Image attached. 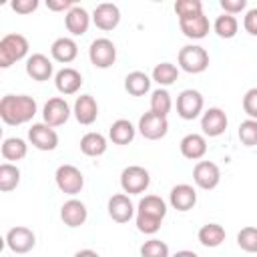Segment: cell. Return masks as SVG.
<instances>
[{"label":"cell","mask_w":257,"mask_h":257,"mask_svg":"<svg viewBox=\"0 0 257 257\" xmlns=\"http://www.w3.org/2000/svg\"><path fill=\"white\" fill-rule=\"evenodd\" d=\"M137 213H147V215H153V217H159V219H165L167 215V205L161 197L157 195H145L141 201H139V211Z\"/></svg>","instance_id":"29"},{"label":"cell","mask_w":257,"mask_h":257,"mask_svg":"<svg viewBox=\"0 0 257 257\" xmlns=\"http://www.w3.org/2000/svg\"><path fill=\"white\" fill-rule=\"evenodd\" d=\"M179 78V70L175 64L171 62H161L153 68V80H157L159 84L167 86V84H173L175 80Z\"/></svg>","instance_id":"33"},{"label":"cell","mask_w":257,"mask_h":257,"mask_svg":"<svg viewBox=\"0 0 257 257\" xmlns=\"http://www.w3.org/2000/svg\"><path fill=\"white\" fill-rule=\"evenodd\" d=\"M243 26L249 34L257 36V8H251L247 14H245V20H243Z\"/></svg>","instance_id":"43"},{"label":"cell","mask_w":257,"mask_h":257,"mask_svg":"<svg viewBox=\"0 0 257 257\" xmlns=\"http://www.w3.org/2000/svg\"><path fill=\"white\" fill-rule=\"evenodd\" d=\"M201 128H203V133L207 137H219V135H223L225 128H227V114L221 108H217V106L205 110L203 116H201Z\"/></svg>","instance_id":"15"},{"label":"cell","mask_w":257,"mask_h":257,"mask_svg":"<svg viewBox=\"0 0 257 257\" xmlns=\"http://www.w3.org/2000/svg\"><path fill=\"white\" fill-rule=\"evenodd\" d=\"M169 201H171L173 209H177V211H189L197 203V191L191 185H185V183L175 185L171 189V193H169Z\"/></svg>","instance_id":"17"},{"label":"cell","mask_w":257,"mask_h":257,"mask_svg":"<svg viewBox=\"0 0 257 257\" xmlns=\"http://www.w3.org/2000/svg\"><path fill=\"white\" fill-rule=\"evenodd\" d=\"M50 52H52V58H54V60L68 64V62H72V60L76 58V54H78V46H76V42H74L72 38L62 36V38H56V40L52 42Z\"/></svg>","instance_id":"23"},{"label":"cell","mask_w":257,"mask_h":257,"mask_svg":"<svg viewBox=\"0 0 257 257\" xmlns=\"http://www.w3.org/2000/svg\"><path fill=\"white\" fill-rule=\"evenodd\" d=\"M72 112H74V116H76V120L80 124H92L96 120V116H98V104H96L94 96L82 94V96L76 98Z\"/></svg>","instance_id":"21"},{"label":"cell","mask_w":257,"mask_h":257,"mask_svg":"<svg viewBox=\"0 0 257 257\" xmlns=\"http://www.w3.org/2000/svg\"><path fill=\"white\" fill-rule=\"evenodd\" d=\"M6 243L10 247V251L14 253H28L30 249H34L36 245V235L28 229V227H12L6 235Z\"/></svg>","instance_id":"12"},{"label":"cell","mask_w":257,"mask_h":257,"mask_svg":"<svg viewBox=\"0 0 257 257\" xmlns=\"http://www.w3.org/2000/svg\"><path fill=\"white\" fill-rule=\"evenodd\" d=\"M193 181L197 183V187L211 191L219 185L221 181V171L213 161H199L193 169Z\"/></svg>","instance_id":"10"},{"label":"cell","mask_w":257,"mask_h":257,"mask_svg":"<svg viewBox=\"0 0 257 257\" xmlns=\"http://www.w3.org/2000/svg\"><path fill=\"white\" fill-rule=\"evenodd\" d=\"M26 74L32 78V80H48L52 76V62L48 60V56L36 52L32 54L28 60H26Z\"/></svg>","instance_id":"19"},{"label":"cell","mask_w":257,"mask_h":257,"mask_svg":"<svg viewBox=\"0 0 257 257\" xmlns=\"http://www.w3.org/2000/svg\"><path fill=\"white\" fill-rule=\"evenodd\" d=\"M36 114V100L28 94H6L0 100V118L6 124H24Z\"/></svg>","instance_id":"1"},{"label":"cell","mask_w":257,"mask_h":257,"mask_svg":"<svg viewBox=\"0 0 257 257\" xmlns=\"http://www.w3.org/2000/svg\"><path fill=\"white\" fill-rule=\"evenodd\" d=\"M161 223H163V219H159V217H153L147 213H137V229L145 235H155L161 229Z\"/></svg>","instance_id":"38"},{"label":"cell","mask_w":257,"mask_h":257,"mask_svg":"<svg viewBox=\"0 0 257 257\" xmlns=\"http://www.w3.org/2000/svg\"><path fill=\"white\" fill-rule=\"evenodd\" d=\"M88 56L96 68H108L116 60V46L108 38H96L88 48Z\"/></svg>","instance_id":"6"},{"label":"cell","mask_w":257,"mask_h":257,"mask_svg":"<svg viewBox=\"0 0 257 257\" xmlns=\"http://www.w3.org/2000/svg\"><path fill=\"white\" fill-rule=\"evenodd\" d=\"M18 183H20V169L10 163H2L0 165V191L8 193V191L16 189Z\"/></svg>","instance_id":"30"},{"label":"cell","mask_w":257,"mask_h":257,"mask_svg":"<svg viewBox=\"0 0 257 257\" xmlns=\"http://www.w3.org/2000/svg\"><path fill=\"white\" fill-rule=\"evenodd\" d=\"M64 22H66V28H68V32H72L74 36H80V34H84V32L88 30V22H90V16H88V12H86L84 8H80V6H74V8H70V10L66 12V16H64Z\"/></svg>","instance_id":"24"},{"label":"cell","mask_w":257,"mask_h":257,"mask_svg":"<svg viewBox=\"0 0 257 257\" xmlns=\"http://www.w3.org/2000/svg\"><path fill=\"white\" fill-rule=\"evenodd\" d=\"M181 153L189 161H199L207 153V141H205V137L203 135H197V133L185 135L181 139Z\"/></svg>","instance_id":"22"},{"label":"cell","mask_w":257,"mask_h":257,"mask_svg":"<svg viewBox=\"0 0 257 257\" xmlns=\"http://www.w3.org/2000/svg\"><path fill=\"white\" fill-rule=\"evenodd\" d=\"M42 116H44V122L48 126H60L68 120L70 116V106L66 104L64 98L60 96H54V98H48L44 108H42Z\"/></svg>","instance_id":"11"},{"label":"cell","mask_w":257,"mask_h":257,"mask_svg":"<svg viewBox=\"0 0 257 257\" xmlns=\"http://www.w3.org/2000/svg\"><path fill=\"white\" fill-rule=\"evenodd\" d=\"M247 6V0H221V8L225 10V14H237Z\"/></svg>","instance_id":"42"},{"label":"cell","mask_w":257,"mask_h":257,"mask_svg":"<svg viewBox=\"0 0 257 257\" xmlns=\"http://www.w3.org/2000/svg\"><path fill=\"white\" fill-rule=\"evenodd\" d=\"M173 257H199L195 251H187V249H183V251H177Z\"/></svg>","instance_id":"46"},{"label":"cell","mask_w":257,"mask_h":257,"mask_svg":"<svg viewBox=\"0 0 257 257\" xmlns=\"http://www.w3.org/2000/svg\"><path fill=\"white\" fill-rule=\"evenodd\" d=\"M175 12H177L179 18L195 16V14L203 12V4H201V0H177L175 2Z\"/></svg>","instance_id":"39"},{"label":"cell","mask_w":257,"mask_h":257,"mask_svg":"<svg viewBox=\"0 0 257 257\" xmlns=\"http://www.w3.org/2000/svg\"><path fill=\"white\" fill-rule=\"evenodd\" d=\"M139 131H141V135H143L145 139H149V141H159V139H163V137L167 135V131H169V120H167V116H161V114L149 110V112H145V114L139 118Z\"/></svg>","instance_id":"7"},{"label":"cell","mask_w":257,"mask_h":257,"mask_svg":"<svg viewBox=\"0 0 257 257\" xmlns=\"http://www.w3.org/2000/svg\"><path fill=\"white\" fill-rule=\"evenodd\" d=\"M80 151L86 157H100L106 151V139L100 133H86L80 139Z\"/></svg>","instance_id":"27"},{"label":"cell","mask_w":257,"mask_h":257,"mask_svg":"<svg viewBox=\"0 0 257 257\" xmlns=\"http://www.w3.org/2000/svg\"><path fill=\"white\" fill-rule=\"evenodd\" d=\"M28 139L30 143L38 149V151H54L58 147V135L52 126H48L46 122H36L30 126L28 131Z\"/></svg>","instance_id":"9"},{"label":"cell","mask_w":257,"mask_h":257,"mask_svg":"<svg viewBox=\"0 0 257 257\" xmlns=\"http://www.w3.org/2000/svg\"><path fill=\"white\" fill-rule=\"evenodd\" d=\"M56 187L66 195H76L84 187V177L74 165H60L56 169Z\"/></svg>","instance_id":"5"},{"label":"cell","mask_w":257,"mask_h":257,"mask_svg":"<svg viewBox=\"0 0 257 257\" xmlns=\"http://www.w3.org/2000/svg\"><path fill=\"white\" fill-rule=\"evenodd\" d=\"M149 88H151V78H149L145 72L133 70V72L126 74V78H124V90H126L128 94H133V96H143L145 92H149Z\"/></svg>","instance_id":"26"},{"label":"cell","mask_w":257,"mask_h":257,"mask_svg":"<svg viewBox=\"0 0 257 257\" xmlns=\"http://www.w3.org/2000/svg\"><path fill=\"white\" fill-rule=\"evenodd\" d=\"M199 241L205 247H219L225 241V229L219 223H207L199 229Z\"/></svg>","instance_id":"28"},{"label":"cell","mask_w":257,"mask_h":257,"mask_svg":"<svg viewBox=\"0 0 257 257\" xmlns=\"http://www.w3.org/2000/svg\"><path fill=\"white\" fill-rule=\"evenodd\" d=\"M86 217H88V211H86L84 203L78 201V199H68L60 207V219L68 227H80V225H84Z\"/></svg>","instance_id":"18"},{"label":"cell","mask_w":257,"mask_h":257,"mask_svg":"<svg viewBox=\"0 0 257 257\" xmlns=\"http://www.w3.org/2000/svg\"><path fill=\"white\" fill-rule=\"evenodd\" d=\"M54 84H56L58 92H62V94H74L82 86V76H80V72L76 68L66 66V68L56 72Z\"/></svg>","instance_id":"20"},{"label":"cell","mask_w":257,"mask_h":257,"mask_svg":"<svg viewBox=\"0 0 257 257\" xmlns=\"http://www.w3.org/2000/svg\"><path fill=\"white\" fill-rule=\"evenodd\" d=\"M106 209H108L110 219L116 221V223H128V221L133 219V215H135V205L131 203L128 195H124V193L112 195V197L108 199Z\"/></svg>","instance_id":"13"},{"label":"cell","mask_w":257,"mask_h":257,"mask_svg":"<svg viewBox=\"0 0 257 257\" xmlns=\"http://www.w3.org/2000/svg\"><path fill=\"white\" fill-rule=\"evenodd\" d=\"M2 157L6 161H20L26 157V143L18 137H10L4 139L2 143Z\"/></svg>","instance_id":"31"},{"label":"cell","mask_w":257,"mask_h":257,"mask_svg":"<svg viewBox=\"0 0 257 257\" xmlns=\"http://www.w3.org/2000/svg\"><path fill=\"white\" fill-rule=\"evenodd\" d=\"M26 52H28V40H26V36H22L18 32L4 34L2 40H0V66L2 68H8L16 60L24 58Z\"/></svg>","instance_id":"2"},{"label":"cell","mask_w":257,"mask_h":257,"mask_svg":"<svg viewBox=\"0 0 257 257\" xmlns=\"http://www.w3.org/2000/svg\"><path fill=\"white\" fill-rule=\"evenodd\" d=\"M92 20H94L96 28H100V30H112L120 22V10L112 2H102V4H98L94 8Z\"/></svg>","instance_id":"14"},{"label":"cell","mask_w":257,"mask_h":257,"mask_svg":"<svg viewBox=\"0 0 257 257\" xmlns=\"http://www.w3.org/2000/svg\"><path fill=\"white\" fill-rule=\"evenodd\" d=\"M203 110V96L195 88H187L177 96V112L185 120H193Z\"/></svg>","instance_id":"8"},{"label":"cell","mask_w":257,"mask_h":257,"mask_svg":"<svg viewBox=\"0 0 257 257\" xmlns=\"http://www.w3.org/2000/svg\"><path fill=\"white\" fill-rule=\"evenodd\" d=\"M179 64L185 72L199 74V72L207 70V66H209V52L203 46H197V44L183 46L179 50Z\"/></svg>","instance_id":"3"},{"label":"cell","mask_w":257,"mask_h":257,"mask_svg":"<svg viewBox=\"0 0 257 257\" xmlns=\"http://www.w3.org/2000/svg\"><path fill=\"white\" fill-rule=\"evenodd\" d=\"M74 257H100V255L96 251H92V249H82V251H76Z\"/></svg>","instance_id":"45"},{"label":"cell","mask_w":257,"mask_h":257,"mask_svg":"<svg viewBox=\"0 0 257 257\" xmlns=\"http://www.w3.org/2000/svg\"><path fill=\"white\" fill-rule=\"evenodd\" d=\"M108 137H110V141H112L114 145H128V143H133V139H135V126H133L131 120L118 118V120H114V122L110 124Z\"/></svg>","instance_id":"25"},{"label":"cell","mask_w":257,"mask_h":257,"mask_svg":"<svg viewBox=\"0 0 257 257\" xmlns=\"http://www.w3.org/2000/svg\"><path fill=\"white\" fill-rule=\"evenodd\" d=\"M12 10L18 14H30L38 8V0H12Z\"/></svg>","instance_id":"41"},{"label":"cell","mask_w":257,"mask_h":257,"mask_svg":"<svg viewBox=\"0 0 257 257\" xmlns=\"http://www.w3.org/2000/svg\"><path fill=\"white\" fill-rule=\"evenodd\" d=\"M237 245L247 253H257V227H243L237 233Z\"/></svg>","instance_id":"35"},{"label":"cell","mask_w":257,"mask_h":257,"mask_svg":"<svg viewBox=\"0 0 257 257\" xmlns=\"http://www.w3.org/2000/svg\"><path fill=\"white\" fill-rule=\"evenodd\" d=\"M243 110L249 114V118L257 120V86L249 88L243 96Z\"/></svg>","instance_id":"40"},{"label":"cell","mask_w":257,"mask_h":257,"mask_svg":"<svg viewBox=\"0 0 257 257\" xmlns=\"http://www.w3.org/2000/svg\"><path fill=\"white\" fill-rule=\"evenodd\" d=\"M141 257H169V245L161 239H149L141 245Z\"/></svg>","instance_id":"37"},{"label":"cell","mask_w":257,"mask_h":257,"mask_svg":"<svg viewBox=\"0 0 257 257\" xmlns=\"http://www.w3.org/2000/svg\"><path fill=\"white\" fill-rule=\"evenodd\" d=\"M46 6H48V10L60 12V10H70V8H74V2H72V0H46Z\"/></svg>","instance_id":"44"},{"label":"cell","mask_w":257,"mask_h":257,"mask_svg":"<svg viewBox=\"0 0 257 257\" xmlns=\"http://www.w3.org/2000/svg\"><path fill=\"white\" fill-rule=\"evenodd\" d=\"M239 141L245 145V147H255L257 145V120L253 118H247L239 124Z\"/></svg>","instance_id":"36"},{"label":"cell","mask_w":257,"mask_h":257,"mask_svg":"<svg viewBox=\"0 0 257 257\" xmlns=\"http://www.w3.org/2000/svg\"><path fill=\"white\" fill-rule=\"evenodd\" d=\"M149 183H151V175L145 167L131 165V167L122 169V173H120V187L128 195H139V193L147 191Z\"/></svg>","instance_id":"4"},{"label":"cell","mask_w":257,"mask_h":257,"mask_svg":"<svg viewBox=\"0 0 257 257\" xmlns=\"http://www.w3.org/2000/svg\"><path fill=\"white\" fill-rule=\"evenodd\" d=\"M213 28H215L217 36H221V38H233V36L237 34L239 22H237V18H235L233 14H225V12H223L221 16H217Z\"/></svg>","instance_id":"32"},{"label":"cell","mask_w":257,"mask_h":257,"mask_svg":"<svg viewBox=\"0 0 257 257\" xmlns=\"http://www.w3.org/2000/svg\"><path fill=\"white\" fill-rule=\"evenodd\" d=\"M171 106H173L171 94H169L165 88H159V90L153 92V96H151V110H153V112H157V114H161V116H167L169 110H171Z\"/></svg>","instance_id":"34"},{"label":"cell","mask_w":257,"mask_h":257,"mask_svg":"<svg viewBox=\"0 0 257 257\" xmlns=\"http://www.w3.org/2000/svg\"><path fill=\"white\" fill-rule=\"evenodd\" d=\"M179 26L187 38L199 40V38H205L209 32V18L203 12L195 16H185V18H179Z\"/></svg>","instance_id":"16"}]
</instances>
